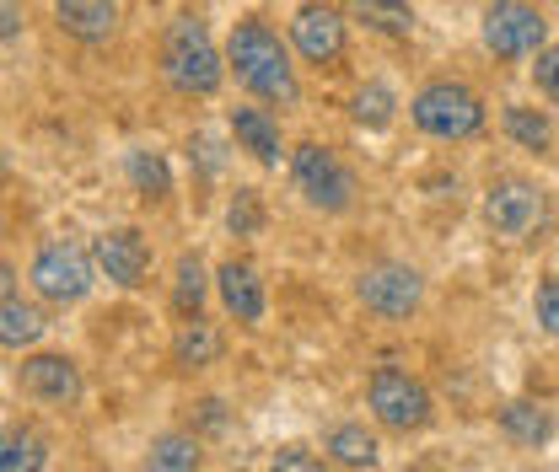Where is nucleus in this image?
<instances>
[{"mask_svg": "<svg viewBox=\"0 0 559 472\" xmlns=\"http://www.w3.org/2000/svg\"><path fill=\"white\" fill-rule=\"evenodd\" d=\"M221 349H226L221 328L205 323V317H189V323L178 328V338H173V365H178V371H205V365L221 360Z\"/></svg>", "mask_w": 559, "mask_h": 472, "instance_id": "19", "label": "nucleus"}, {"mask_svg": "<svg viewBox=\"0 0 559 472\" xmlns=\"http://www.w3.org/2000/svg\"><path fill=\"white\" fill-rule=\"evenodd\" d=\"M345 16L360 22L366 33H382V38H409L415 33V5L409 0H345Z\"/></svg>", "mask_w": 559, "mask_h": 472, "instance_id": "18", "label": "nucleus"}, {"mask_svg": "<svg viewBox=\"0 0 559 472\" xmlns=\"http://www.w3.org/2000/svg\"><path fill=\"white\" fill-rule=\"evenodd\" d=\"M231 140H237V150H248L259 167L290 161V150H285V140H280V119L270 108H231Z\"/></svg>", "mask_w": 559, "mask_h": 472, "instance_id": "14", "label": "nucleus"}, {"mask_svg": "<svg viewBox=\"0 0 559 472\" xmlns=\"http://www.w3.org/2000/svg\"><path fill=\"white\" fill-rule=\"evenodd\" d=\"M162 75L173 92L183 97H215L226 81V55L210 44L205 22L194 16H173L162 33Z\"/></svg>", "mask_w": 559, "mask_h": 472, "instance_id": "2", "label": "nucleus"}, {"mask_svg": "<svg viewBox=\"0 0 559 472\" xmlns=\"http://www.w3.org/2000/svg\"><path fill=\"white\" fill-rule=\"evenodd\" d=\"M55 16L75 44H108L119 33V0H55Z\"/></svg>", "mask_w": 559, "mask_h": 472, "instance_id": "15", "label": "nucleus"}, {"mask_svg": "<svg viewBox=\"0 0 559 472\" xmlns=\"http://www.w3.org/2000/svg\"><path fill=\"white\" fill-rule=\"evenodd\" d=\"M49 446L33 429H0V472H44Z\"/></svg>", "mask_w": 559, "mask_h": 472, "instance_id": "24", "label": "nucleus"}, {"mask_svg": "<svg viewBox=\"0 0 559 472\" xmlns=\"http://www.w3.org/2000/svg\"><path fill=\"white\" fill-rule=\"evenodd\" d=\"M495 424H500V435H506L511 446H527V451L549 446V435H555V413L538 408V403H527V398L506 403L500 413H495Z\"/></svg>", "mask_w": 559, "mask_h": 472, "instance_id": "17", "label": "nucleus"}, {"mask_svg": "<svg viewBox=\"0 0 559 472\" xmlns=\"http://www.w3.org/2000/svg\"><path fill=\"white\" fill-rule=\"evenodd\" d=\"M173 301H178L183 317H200V301H205V264H200V258H178Z\"/></svg>", "mask_w": 559, "mask_h": 472, "instance_id": "26", "label": "nucleus"}, {"mask_svg": "<svg viewBox=\"0 0 559 472\" xmlns=\"http://www.w3.org/2000/svg\"><path fill=\"white\" fill-rule=\"evenodd\" d=\"M145 472H200V435L162 429L145 451Z\"/></svg>", "mask_w": 559, "mask_h": 472, "instance_id": "21", "label": "nucleus"}, {"mask_svg": "<svg viewBox=\"0 0 559 472\" xmlns=\"http://www.w3.org/2000/svg\"><path fill=\"white\" fill-rule=\"evenodd\" d=\"M404 472H425V468H404Z\"/></svg>", "mask_w": 559, "mask_h": 472, "instance_id": "33", "label": "nucleus"}, {"mask_svg": "<svg viewBox=\"0 0 559 472\" xmlns=\"http://www.w3.org/2000/svg\"><path fill=\"white\" fill-rule=\"evenodd\" d=\"M549 220V194L522 178V172H506L485 189V226L500 242H533Z\"/></svg>", "mask_w": 559, "mask_h": 472, "instance_id": "6", "label": "nucleus"}, {"mask_svg": "<svg viewBox=\"0 0 559 472\" xmlns=\"http://www.w3.org/2000/svg\"><path fill=\"white\" fill-rule=\"evenodd\" d=\"M33 290L44 295V301H55V306H70V301H81L86 290H92V258L75 247V242H44L38 253H33Z\"/></svg>", "mask_w": 559, "mask_h": 472, "instance_id": "10", "label": "nucleus"}, {"mask_svg": "<svg viewBox=\"0 0 559 472\" xmlns=\"http://www.w3.org/2000/svg\"><path fill=\"white\" fill-rule=\"evenodd\" d=\"M16 382H22V392L38 398V403L66 408V403L81 398V371H75L70 354H27L22 371H16Z\"/></svg>", "mask_w": 559, "mask_h": 472, "instance_id": "12", "label": "nucleus"}, {"mask_svg": "<svg viewBox=\"0 0 559 472\" xmlns=\"http://www.w3.org/2000/svg\"><path fill=\"white\" fill-rule=\"evenodd\" d=\"M533 86H538V97L549 108H559V44H544L533 55Z\"/></svg>", "mask_w": 559, "mask_h": 472, "instance_id": "27", "label": "nucleus"}, {"mask_svg": "<svg viewBox=\"0 0 559 472\" xmlns=\"http://www.w3.org/2000/svg\"><path fill=\"white\" fill-rule=\"evenodd\" d=\"M366 408H371V419L382 424V429H393V435H415L425 429L430 419H436V398H430V387L409 376V371H399V365H377L371 376H366Z\"/></svg>", "mask_w": 559, "mask_h": 472, "instance_id": "5", "label": "nucleus"}, {"mask_svg": "<svg viewBox=\"0 0 559 472\" xmlns=\"http://www.w3.org/2000/svg\"><path fill=\"white\" fill-rule=\"evenodd\" d=\"M323 457H329V468L371 472L382 462V440H377L366 424H334V429L323 435Z\"/></svg>", "mask_w": 559, "mask_h": 472, "instance_id": "16", "label": "nucleus"}, {"mask_svg": "<svg viewBox=\"0 0 559 472\" xmlns=\"http://www.w3.org/2000/svg\"><path fill=\"white\" fill-rule=\"evenodd\" d=\"M500 130L511 135V145L538 150V156H549V145H555V124H549V113H544V108H527V102H511V108L500 113Z\"/></svg>", "mask_w": 559, "mask_h": 472, "instance_id": "20", "label": "nucleus"}, {"mask_svg": "<svg viewBox=\"0 0 559 472\" xmlns=\"http://www.w3.org/2000/svg\"><path fill=\"white\" fill-rule=\"evenodd\" d=\"M533 317L549 338H559V274H544L538 290H533Z\"/></svg>", "mask_w": 559, "mask_h": 472, "instance_id": "28", "label": "nucleus"}, {"mask_svg": "<svg viewBox=\"0 0 559 472\" xmlns=\"http://www.w3.org/2000/svg\"><path fill=\"white\" fill-rule=\"evenodd\" d=\"M409 119H415L419 135L452 145V140L479 135L489 124V108L468 81H425L415 97H409Z\"/></svg>", "mask_w": 559, "mask_h": 472, "instance_id": "4", "label": "nucleus"}, {"mask_svg": "<svg viewBox=\"0 0 559 472\" xmlns=\"http://www.w3.org/2000/svg\"><path fill=\"white\" fill-rule=\"evenodd\" d=\"M11 295H16V269L0 258V301H11Z\"/></svg>", "mask_w": 559, "mask_h": 472, "instance_id": "32", "label": "nucleus"}, {"mask_svg": "<svg viewBox=\"0 0 559 472\" xmlns=\"http://www.w3.org/2000/svg\"><path fill=\"white\" fill-rule=\"evenodd\" d=\"M215 290H221V306L242 323V328H259L264 312H270V295H264V279L248 258H226L215 269Z\"/></svg>", "mask_w": 559, "mask_h": 472, "instance_id": "11", "label": "nucleus"}, {"mask_svg": "<svg viewBox=\"0 0 559 472\" xmlns=\"http://www.w3.org/2000/svg\"><path fill=\"white\" fill-rule=\"evenodd\" d=\"M130 183H135L145 199H167V194H173L167 161H162L156 150H130Z\"/></svg>", "mask_w": 559, "mask_h": 472, "instance_id": "25", "label": "nucleus"}, {"mask_svg": "<svg viewBox=\"0 0 559 472\" xmlns=\"http://www.w3.org/2000/svg\"><path fill=\"white\" fill-rule=\"evenodd\" d=\"M349 119H355L360 130H388V124L399 119V92H393L388 81H366V86L349 97Z\"/></svg>", "mask_w": 559, "mask_h": 472, "instance_id": "23", "label": "nucleus"}, {"mask_svg": "<svg viewBox=\"0 0 559 472\" xmlns=\"http://www.w3.org/2000/svg\"><path fill=\"white\" fill-rule=\"evenodd\" d=\"M92 258H97V269L108 274L114 285H124V290H135L140 279H145V269H151V247H145V237H140L135 226L103 231L97 247H92Z\"/></svg>", "mask_w": 559, "mask_h": 472, "instance_id": "13", "label": "nucleus"}, {"mask_svg": "<svg viewBox=\"0 0 559 472\" xmlns=\"http://www.w3.org/2000/svg\"><path fill=\"white\" fill-rule=\"evenodd\" d=\"M270 472H329V457H318L307 446H280L270 457Z\"/></svg>", "mask_w": 559, "mask_h": 472, "instance_id": "29", "label": "nucleus"}, {"mask_svg": "<svg viewBox=\"0 0 559 472\" xmlns=\"http://www.w3.org/2000/svg\"><path fill=\"white\" fill-rule=\"evenodd\" d=\"M345 38H349L345 5H329V0L296 5V16H290V49H296L307 65L334 70L345 60Z\"/></svg>", "mask_w": 559, "mask_h": 472, "instance_id": "9", "label": "nucleus"}, {"mask_svg": "<svg viewBox=\"0 0 559 472\" xmlns=\"http://www.w3.org/2000/svg\"><path fill=\"white\" fill-rule=\"evenodd\" d=\"M355 301L371 317H382V323H404V317H415L419 301H425V274L415 264H371L355 279Z\"/></svg>", "mask_w": 559, "mask_h": 472, "instance_id": "8", "label": "nucleus"}, {"mask_svg": "<svg viewBox=\"0 0 559 472\" xmlns=\"http://www.w3.org/2000/svg\"><path fill=\"white\" fill-rule=\"evenodd\" d=\"M549 44V16L533 0H489L485 49L495 60H533Z\"/></svg>", "mask_w": 559, "mask_h": 472, "instance_id": "7", "label": "nucleus"}, {"mask_svg": "<svg viewBox=\"0 0 559 472\" xmlns=\"http://www.w3.org/2000/svg\"><path fill=\"white\" fill-rule=\"evenodd\" d=\"M22 33V0H0V44H11Z\"/></svg>", "mask_w": 559, "mask_h": 472, "instance_id": "31", "label": "nucleus"}, {"mask_svg": "<svg viewBox=\"0 0 559 472\" xmlns=\"http://www.w3.org/2000/svg\"><path fill=\"white\" fill-rule=\"evenodd\" d=\"M44 328H49V317L33 306V301H0V343L5 349H33L38 338H44Z\"/></svg>", "mask_w": 559, "mask_h": 472, "instance_id": "22", "label": "nucleus"}, {"mask_svg": "<svg viewBox=\"0 0 559 472\" xmlns=\"http://www.w3.org/2000/svg\"><path fill=\"white\" fill-rule=\"evenodd\" d=\"M231 231H237V237H248V231H259V199H253L248 189H242V194L231 199Z\"/></svg>", "mask_w": 559, "mask_h": 472, "instance_id": "30", "label": "nucleus"}, {"mask_svg": "<svg viewBox=\"0 0 559 472\" xmlns=\"http://www.w3.org/2000/svg\"><path fill=\"white\" fill-rule=\"evenodd\" d=\"M290 183H296V194L307 209H318V215H345L355 209V194H360V178L349 172V161L334 150V145H323V140H301V145H290Z\"/></svg>", "mask_w": 559, "mask_h": 472, "instance_id": "3", "label": "nucleus"}, {"mask_svg": "<svg viewBox=\"0 0 559 472\" xmlns=\"http://www.w3.org/2000/svg\"><path fill=\"white\" fill-rule=\"evenodd\" d=\"M226 70L237 75V86H248L259 102H275V108H296L301 97V81L290 65V49L264 16H242L226 38Z\"/></svg>", "mask_w": 559, "mask_h": 472, "instance_id": "1", "label": "nucleus"}]
</instances>
